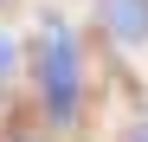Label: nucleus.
<instances>
[{
	"mask_svg": "<svg viewBox=\"0 0 148 142\" xmlns=\"http://www.w3.org/2000/svg\"><path fill=\"white\" fill-rule=\"evenodd\" d=\"M26 71L39 84V103L58 129H77L84 116V39L64 13H45L32 26V45H26Z\"/></svg>",
	"mask_w": 148,
	"mask_h": 142,
	"instance_id": "nucleus-1",
	"label": "nucleus"
},
{
	"mask_svg": "<svg viewBox=\"0 0 148 142\" xmlns=\"http://www.w3.org/2000/svg\"><path fill=\"white\" fill-rule=\"evenodd\" d=\"M90 7L110 45H129V52L148 45V0H90Z\"/></svg>",
	"mask_w": 148,
	"mask_h": 142,
	"instance_id": "nucleus-2",
	"label": "nucleus"
},
{
	"mask_svg": "<svg viewBox=\"0 0 148 142\" xmlns=\"http://www.w3.org/2000/svg\"><path fill=\"white\" fill-rule=\"evenodd\" d=\"M19 65H26V45L0 26V84H13V78H19Z\"/></svg>",
	"mask_w": 148,
	"mask_h": 142,
	"instance_id": "nucleus-3",
	"label": "nucleus"
},
{
	"mask_svg": "<svg viewBox=\"0 0 148 142\" xmlns=\"http://www.w3.org/2000/svg\"><path fill=\"white\" fill-rule=\"evenodd\" d=\"M122 142H148V116H142V123H135L129 136H122Z\"/></svg>",
	"mask_w": 148,
	"mask_h": 142,
	"instance_id": "nucleus-4",
	"label": "nucleus"
},
{
	"mask_svg": "<svg viewBox=\"0 0 148 142\" xmlns=\"http://www.w3.org/2000/svg\"><path fill=\"white\" fill-rule=\"evenodd\" d=\"M19 142H32V136H19Z\"/></svg>",
	"mask_w": 148,
	"mask_h": 142,
	"instance_id": "nucleus-5",
	"label": "nucleus"
}]
</instances>
